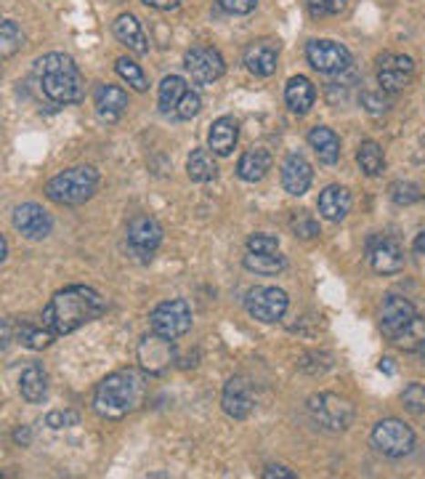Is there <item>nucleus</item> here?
I'll return each mask as SVG.
<instances>
[{
  "label": "nucleus",
  "instance_id": "17",
  "mask_svg": "<svg viewBox=\"0 0 425 479\" xmlns=\"http://www.w3.org/2000/svg\"><path fill=\"white\" fill-rule=\"evenodd\" d=\"M243 62L255 78H269V75L276 72V62H279V43H274L269 37L253 40V43L244 48Z\"/></svg>",
  "mask_w": 425,
  "mask_h": 479
},
{
  "label": "nucleus",
  "instance_id": "6",
  "mask_svg": "<svg viewBox=\"0 0 425 479\" xmlns=\"http://www.w3.org/2000/svg\"><path fill=\"white\" fill-rule=\"evenodd\" d=\"M150 328L165 338H181L192 330V307L183 298H171L157 304L150 315Z\"/></svg>",
  "mask_w": 425,
  "mask_h": 479
},
{
  "label": "nucleus",
  "instance_id": "7",
  "mask_svg": "<svg viewBox=\"0 0 425 479\" xmlns=\"http://www.w3.org/2000/svg\"><path fill=\"white\" fill-rule=\"evenodd\" d=\"M372 445L389 458H404L415 447V432L399 418H383L372 429Z\"/></svg>",
  "mask_w": 425,
  "mask_h": 479
},
{
  "label": "nucleus",
  "instance_id": "47",
  "mask_svg": "<svg viewBox=\"0 0 425 479\" xmlns=\"http://www.w3.org/2000/svg\"><path fill=\"white\" fill-rule=\"evenodd\" d=\"M14 443H16V445H22V447L30 445V429H27V426L16 429V432H14Z\"/></svg>",
  "mask_w": 425,
  "mask_h": 479
},
{
  "label": "nucleus",
  "instance_id": "37",
  "mask_svg": "<svg viewBox=\"0 0 425 479\" xmlns=\"http://www.w3.org/2000/svg\"><path fill=\"white\" fill-rule=\"evenodd\" d=\"M359 101H362V107H365L369 115H383V112H389V107H391V94H386L383 89H378V91H372V89H367L359 96Z\"/></svg>",
  "mask_w": 425,
  "mask_h": 479
},
{
  "label": "nucleus",
  "instance_id": "29",
  "mask_svg": "<svg viewBox=\"0 0 425 479\" xmlns=\"http://www.w3.org/2000/svg\"><path fill=\"white\" fill-rule=\"evenodd\" d=\"M357 162H359L362 173H367L369 179H375V176H380L386 171V152H383V147L378 141L367 139L357 150Z\"/></svg>",
  "mask_w": 425,
  "mask_h": 479
},
{
  "label": "nucleus",
  "instance_id": "16",
  "mask_svg": "<svg viewBox=\"0 0 425 479\" xmlns=\"http://www.w3.org/2000/svg\"><path fill=\"white\" fill-rule=\"evenodd\" d=\"M415 315L418 312H415V304L409 298H404L399 293H389L380 304V330H383V336L391 341L404 325L412 322Z\"/></svg>",
  "mask_w": 425,
  "mask_h": 479
},
{
  "label": "nucleus",
  "instance_id": "42",
  "mask_svg": "<svg viewBox=\"0 0 425 479\" xmlns=\"http://www.w3.org/2000/svg\"><path fill=\"white\" fill-rule=\"evenodd\" d=\"M218 5H221L226 14H232V16H244V14H250V11H255L258 0H218Z\"/></svg>",
  "mask_w": 425,
  "mask_h": 479
},
{
  "label": "nucleus",
  "instance_id": "36",
  "mask_svg": "<svg viewBox=\"0 0 425 479\" xmlns=\"http://www.w3.org/2000/svg\"><path fill=\"white\" fill-rule=\"evenodd\" d=\"M389 197L394 200L396 205H415V203H420L423 200V192L420 187L415 184V182H394L391 187H389Z\"/></svg>",
  "mask_w": 425,
  "mask_h": 479
},
{
  "label": "nucleus",
  "instance_id": "41",
  "mask_svg": "<svg viewBox=\"0 0 425 479\" xmlns=\"http://www.w3.org/2000/svg\"><path fill=\"white\" fill-rule=\"evenodd\" d=\"M200 109H202V99H200L197 91L189 89V91L183 94L181 101H179V107H176V115H179L181 120H192V118L200 115Z\"/></svg>",
  "mask_w": 425,
  "mask_h": 479
},
{
  "label": "nucleus",
  "instance_id": "43",
  "mask_svg": "<svg viewBox=\"0 0 425 479\" xmlns=\"http://www.w3.org/2000/svg\"><path fill=\"white\" fill-rule=\"evenodd\" d=\"M80 418L78 413H72V411H54V413L46 415V423L51 426V429H64V426H75Z\"/></svg>",
  "mask_w": 425,
  "mask_h": 479
},
{
  "label": "nucleus",
  "instance_id": "5",
  "mask_svg": "<svg viewBox=\"0 0 425 479\" xmlns=\"http://www.w3.org/2000/svg\"><path fill=\"white\" fill-rule=\"evenodd\" d=\"M308 413L314 423H319L327 432H346L354 423V405L335 394V391H319L308 400Z\"/></svg>",
  "mask_w": 425,
  "mask_h": 479
},
{
  "label": "nucleus",
  "instance_id": "23",
  "mask_svg": "<svg viewBox=\"0 0 425 479\" xmlns=\"http://www.w3.org/2000/svg\"><path fill=\"white\" fill-rule=\"evenodd\" d=\"M115 30V37L120 40L122 46L133 54H150V40L141 30V22L133 16V14H120L112 25Z\"/></svg>",
  "mask_w": 425,
  "mask_h": 479
},
{
  "label": "nucleus",
  "instance_id": "20",
  "mask_svg": "<svg viewBox=\"0 0 425 479\" xmlns=\"http://www.w3.org/2000/svg\"><path fill=\"white\" fill-rule=\"evenodd\" d=\"M311 179H314L311 162L301 152H290L282 162V187H285V192L301 197L311 187Z\"/></svg>",
  "mask_w": 425,
  "mask_h": 479
},
{
  "label": "nucleus",
  "instance_id": "12",
  "mask_svg": "<svg viewBox=\"0 0 425 479\" xmlns=\"http://www.w3.org/2000/svg\"><path fill=\"white\" fill-rule=\"evenodd\" d=\"M415 78V62L404 54H383L378 59V86L386 94L404 91Z\"/></svg>",
  "mask_w": 425,
  "mask_h": 479
},
{
  "label": "nucleus",
  "instance_id": "33",
  "mask_svg": "<svg viewBox=\"0 0 425 479\" xmlns=\"http://www.w3.org/2000/svg\"><path fill=\"white\" fill-rule=\"evenodd\" d=\"M22 46H25V32H22V27L14 19H5L0 25V57L3 59H11Z\"/></svg>",
  "mask_w": 425,
  "mask_h": 479
},
{
  "label": "nucleus",
  "instance_id": "44",
  "mask_svg": "<svg viewBox=\"0 0 425 479\" xmlns=\"http://www.w3.org/2000/svg\"><path fill=\"white\" fill-rule=\"evenodd\" d=\"M264 479H295V472L285 469V466H266L264 469Z\"/></svg>",
  "mask_w": 425,
  "mask_h": 479
},
{
  "label": "nucleus",
  "instance_id": "22",
  "mask_svg": "<svg viewBox=\"0 0 425 479\" xmlns=\"http://www.w3.org/2000/svg\"><path fill=\"white\" fill-rule=\"evenodd\" d=\"M237 139H240V123L232 115H223V118H218L211 126L208 147H211L215 155L229 158L234 152V147H237Z\"/></svg>",
  "mask_w": 425,
  "mask_h": 479
},
{
  "label": "nucleus",
  "instance_id": "8",
  "mask_svg": "<svg viewBox=\"0 0 425 479\" xmlns=\"http://www.w3.org/2000/svg\"><path fill=\"white\" fill-rule=\"evenodd\" d=\"M287 307H290V298H287V293L282 287L255 286L250 287L247 296H244L247 315L261 319V322H279L285 318Z\"/></svg>",
  "mask_w": 425,
  "mask_h": 479
},
{
  "label": "nucleus",
  "instance_id": "10",
  "mask_svg": "<svg viewBox=\"0 0 425 479\" xmlns=\"http://www.w3.org/2000/svg\"><path fill=\"white\" fill-rule=\"evenodd\" d=\"M136 354H139V365H141V370L150 373V376H160V373L171 370L173 362H176V347H173V338H165V336H160V333H154V330L150 336L141 338V344H139Z\"/></svg>",
  "mask_w": 425,
  "mask_h": 479
},
{
  "label": "nucleus",
  "instance_id": "1",
  "mask_svg": "<svg viewBox=\"0 0 425 479\" xmlns=\"http://www.w3.org/2000/svg\"><path fill=\"white\" fill-rule=\"evenodd\" d=\"M107 312V301L88 286H67L51 296L43 309V325L57 336L75 333Z\"/></svg>",
  "mask_w": 425,
  "mask_h": 479
},
{
  "label": "nucleus",
  "instance_id": "32",
  "mask_svg": "<svg viewBox=\"0 0 425 479\" xmlns=\"http://www.w3.org/2000/svg\"><path fill=\"white\" fill-rule=\"evenodd\" d=\"M189 89H186V80L179 78V75H168L162 83H160V94H157V101H160V109L162 112H176L179 101L183 99Z\"/></svg>",
  "mask_w": 425,
  "mask_h": 479
},
{
  "label": "nucleus",
  "instance_id": "28",
  "mask_svg": "<svg viewBox=\"0 0 425 479\" xmlns=\"http://www.w3.org/2000/svg\"><path fill=\"white\" fill-rule=\"evenodd\" d=\"M215 152H212L211 147L208 150H194L189 160H186V173H189V179L192 182H197V184H205V182H212L215 179V173H218V165H215V158H212Z\"/></svg>",
  "mask_w": 425,
  "mask_h": 479
},
{
  "label": "nucleus",
  "instance_id": "50",
  "mask_svg": "<svg viewBox=\"0 0 425 479\" xmlns=\"http://www.w3.org/2000/svg\"><path fill=\"white\" fill-rule=\"evenodd\" d=\"M380 370H386V373H394V365H391V359H383V362H380Z\"/></svg>",
  "mask_w": 425,
  "mask_h": 479
},
{
  "label": "nucleus",
  "instance_id": "39",
  "mask_svg": "<svg viewBox=\"0 0 425 479\" xmlns=\"http://www.w3.org/2000/svg\"><path fill=\"white\" fill-rule=\"evenodd\" d=\"M290 229H293L295 237H301V240H314V237H319V224H316V219H314L311 213H306V211H298V213L293 216Z\"/></svg>",
  "mask_w": 425,
  "mask_h": 479
},
{
  "label": "nucleus",
  "instance_id": "49",
  "mask_svg": "<svg viewBox=\"0 0 425 479\" xmlns=\"http://www.w3.org/2000/svg\"><path fill=\"white\" fill-rule=\"evenodd\" d=\"M412 248H415V254L425 255V229L415 237V243H412Z\"/></svg>",
  "mask_w": 425,
  "mask_h": 479
},
{
  "label": "nucleus",
  "instance_id": "9",
  "mask_svg": "<svg viewBox=\"0 0 425 479\" xmlns=\"http://www.w3.org/2000/svg\"><path fill=\"white\" fill-rule=\"evenodd\" d=\"M306 59L314 69L325 72V75H340L351 67V51L327 37H316L306 46Z\"/></svg>",
  "mask_w": 425,
  "mask_h": 479
},
{
  "label": "nucleus",
  "instance_id": "4",
  "mask_svg": "<svg viewBox=\"0 0 425 479\" xmlns=\"http://www.w3.org/2000/svg\"><path fill=\"white\" fill-rule=\"evenodd\" d=\"M96 190H98V171L91 165L67 168L46 184L48 200H54L57 205H83L96 194Z\"/></svg>",
  "mask_w": 425,
  "mask_h": 479
},
{
  "label": "nucleus",
  "instance_id": "34",
  "mask_svg": "<svg viewBox=\"0 0 425 479\" xmlns=\"http://www.w3.org/2000/svg\"><path fill=\"white\" fill-rule=\"evenodd\" d=\"M115 72L120 75L122 80L128 83V86H133L139 94H144L147 89H150V80H147V75H144V69L139 67V64L133 62V59H128V57H120L118 62H115Z\"/></svg>",
  "mask_w": 425,
  "mask_h": 479
},
{
  "label": "nucleus",
  "instance_id": "14",
  "mask_svg": "<svg viewBox=\"0 0 425 479\" xmlns=\"http://www.w3.org/2000/svg\"><path fill=\"white\" fill-rule=\"evenodd\" d=\"M369 266L378 275H399L404 269V248L394 237H375L369 243Z\"/></svg>",
  "mask_w": 425,
  "mask_h": 479
},
{
  "label": "nucleus",
  "instance_id": "3",
  "mask_svg": "<svg viewBox=\"0 0 425 479\" xmlns=\"http://www.w3.org/2000/svg\"><path fill=\"white\" fill-rule=\"evenodd\" d=\"M144 397H147V379L139 370L125 368V370L109 373L96 386L93 411L107 421H118V418L133 413L144 402Z\"/></svg>",
  "mask_w": 425,
  "mask_h": 479
},
{
  "label": "nucleus",
  "instance_id": "46",
  "mask_svg": "<svg viewBox=\"0 0 425 479\" xmlns=\"http://www.w3.org/2000/svg\"><path fill=\"white\" fill-rule=\"evenodd\" d=\"M311 16H327V0H306Z\"/></svg>",
  "mask_w": 425,
  "mask_h": 479
},
{
  "label": "nucleus",
  "instance_id": "2",
  "mask_svg": "<svg viewBox=\"0 0 425 479\" xmlns=\"http://www.w3.org/2000/svg\"><path fill=\"white\" fill-rule=\"evenodd\" d=\"M32 78H35L40 94L46 96L51 104L67 107V104L83 101V96H86V80H83L80 67L75 64L72 57L59 54V51L40 57L32 67Z\"/></svg>",
  "mask_w": 425,
  "mask_h": 479
},
{
  "label": "nucleus",
  "instance_id": "27",
  "mask_svg": "<svg viewBox=\"0 0 425 479\" xmlns=\"http://www.w3.org/2000/svg\"><path fill=\"white\" fill-rule=\"evenodd\" d=\"M19 391H22V397H25L27 402H32V405H37V402L46 400V394H48V376H46L43 365L32 362L30 368L22 373V379H19Z\"/></svg>",
  "mask_w": 425,
  "mask_h": 479
},
{
  "label": "nucleus",
  "instance_id": "45",
  "mask_svg": "<svg viewBox=\"0 0 425 479\" xmlns=\"http://www.w3.org/2000/svg\"><path fill=\"white\" fill-rule=\"evenodd\" d=\"M141 3L150 8H157V11H173V8H179L181 0H141Z\"/></svg>",
  "mask_w": 425,
  "mask_h": 479
},
{
  "label": "nucleus",
  "instance_id": "11",
  "mask_svg": "<svg viewBox=\"0 0 425 479\" xmlns=\"http://www.w3.org/2000/svg\"><path fill=\"white\" fill-rule=\"evenodd\" d=\"M183 67L189 69V75H192V80L197 86H211V83H215L223 75L226 62H223V57H221L218 48H212V46H194V48L186 51Z\"/></svg>",
  "mask_w": 425,
  "mask_h": 479
},
{
  "label": "nucleus",
  "instance_id": "19",
  "mask_svg": "<svg viewBox=\"0 0 425 479\" xmlns=\"http://www.w3.org/2000/svg\"><path fill=\"white\" fill-rule=\"evenodd\" d=\"M93 107H96V115L104 120V123H118L125 109H128V94L122 91L120 86H96L93 91Z\"/></svg>",
  "mask_w": 425,
  "mask_h": 479
},
{
  "label": "nucleus",
  "instance_id": "15",
  "mask_svg": "<svg viewBox=\"0 0 425 479\" xmlns=\"http://www.w3.org/2000/svg\"><path fill=\"white\" fill-rule=\"evenodd\" d=\"M14 226L19 234H25L27 240H46L51 234V216L43 205L37 203H22L14 208Z\"/></svg>",
  "mask_w": 425,
  "mask_h": 479
},
{
  "label": "nucleus",
  "instance_id": "25",
  "mask_svg": "<svg viewBox=\"0 0 425 479\" xmlns=\"http://www.w3.org/2000/svg\"><path fill=\"white\" fill-rule=\"evenodd\" d=\"M308 144L316 152V158L322 160L325 165H335L340 160V139L333 128L316 126L308 130Z\"/></svg>",
  "mask_w": 425,
  "mask_h": 479
},
{
  "label": "nucleus",
  "instance_id": "30",
  "mask_svg": "<svg viewBox=\"0 0 425 479\" xmlns=\"http://www.w3.org/2000/svg\"><path fill=\"white\" fill-rule=\"evenodd\" d=\"M244 269L247 272H255V275H264V277H272V275H279L287 269V258L285 255L276 254H250L244 255Z\"/></svg>",
  "mask_w": 425,
  "mask_h": 479
},
{
  "label": "nucleus",
  "instance_id": "51",
  "mask_svg": "<svg viewBox=\"0 0 425 479\" xmlns=\"http://www.w3.org/2000/svg\"><path fill=\"white\" fill-rule=\"evenodd\" d=\"M418 354H420V362H423V368H425V344L420 347V351H418Z\"/></svg>",
  "mask_w": 425,
  "mask_h": 479
},
{
  "label": "nucleus",
  "instance_id": "38",
  "mask_svg": "<svg viewBox=\"0 0 425 479\" xmlns=\"http://www.w3.org/2000/svg\"><path fill=\"white\" fill-rule=\"evenodd\" d=\"M401 402L412 415H425V386L423 383H409L401 391Z\"/></svg>",
  "mask_w": 425,
  "mask_h": 479
},
{
  "label": "nucleus",
  "instance_id": "35",
  "mask_svg": "<svg viewBox=\"0 0 425 479\" xmlns=\"http://www.w3.org/2000/svg\"><path fill=\"white\" fill-rule=\"evenodd\" d=\"M57 338V333L54 330H48L46 325L43 328H35V325H22L19 328V344H25L27 349H46L51 341Z\"/></svg>",
  "mask_w": 425,
  "mask_h": 479
},
{
  "label": "nucleus",
  "instance_id": "48",
  "mask_svg": "<svg viewBox=\"0 0 425 479\" xmlns=\"http://www.w3.org/2000/svg\"><path fill=\"white\" fill-rule=\"evenodd\" d=\"M346 8V0H327V16H335Z\"/></svg>",
  "mask_w": 425,
  "mask_h": 479
},
{
  "label": "nucleus",
  "instance_id": "21",
  "mask_svg": "<svg viewBox=\"0 0 425 479\" xmlns=\"http://www.w3.org/2000/svg\"><path fill=\"white\" fill-rule=\"evenodd\" d=\"M316 208H319V216L327 219V222H343L351 211V192L340 184H330L325 187L319 200H316Z\"/></svg>",
  "mask_w": 425,
  "mask_h": 479
},
{
  "label": "nucleus",
  "instance_id": "24",
  "mask_svg": "<svg viewBox=\"0 0 425 479\" xmlns=\"http://www.w3.org/2000/svg\"><path fill=\"white\" fill-rule=\"evenodd\" d=\"M285 101H287V107H290L295 115H306V112L314 107V101H316V89H314V83H311L306 75L290 78L287 86H285Z\"/></svg>",
  "mask_w": 425,
  "mask_h": 479
},
{
  "label": "nucleus",
  "instance_id": "13",
  "mask_svg": "<svg viewBox=\"0 0 425 479\" xmlns=\"http://www.w3.org/2000/svg\"><path fill=\"white\" fill-rule=\"evenodd\" d=\"M125 237H128V245H130L133 254L141 255V258H152V254L162 243V226L154 216L141 213V216H133L128 222Z\"/></svg>",
  "mask_w": 425,
  "mask_h": 479
},
{
  "label": "nucleus",
  "instance_id": "18",
  "mask_svg": "<svg viewBox=\"0 0 425 479\" xmlns=\"http://www.w3.org/2000/svg\"><path fill=\"white\" fill-rule=\"evenodd\" d=\"M221 405H223V413L229 418H237L243 421L253 413L255 402H253V391H250V383L244 379H229L223 386V394H221Z\"/></svg>",
  "mask_w": 425,
  "mask_h": 479
},
{
  "label": "nucleus",
  "instance_id": "31",
  "mask_svg": "<svg viewBox=\"0 0 425 479\" xmlns=\"http://www.w3.org/2000/svg\"><path fill=\"white\" fill-rule=\"evenodd\" d=\"M396 349L401 351H420V347L425 344V318L415 315L409 325H404L394 338H391Z\"/></svg>",
  "mask_w": 425,
  "mask_h": 479
},
{
  "label": "nucleus",
  "instance_id": "26",
  "mask_svg": "<svg viewBox=\"0 0 425 479\" xmlns=\"http://www.w3.org/2000/svg\"><path fill=\"white\" fill-rule=\"evenodd\" d=\"M269 171H272V155L266 150H247L237 162V176L250 184L261 182Z\"/></svg>",
  "mask_w": 425,
  "mask_h": 479
},
{
  "label": "nucleus",
  "instance_id": "40",
  "mask_svg": "<svg viewBox=\"0 0 425 479\" xmlns=\"http://www.w3.org/2000/svg\"><path fill=\"white\" fill-rule=\"evenodd\" d=\"M247 251L250 254H276L279 251V240L266 232H255L247 237Z\"/></svg>",
  "mask_w": 425,
  "mask_h": 479
}]
</instances>
